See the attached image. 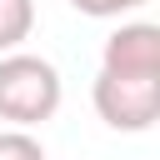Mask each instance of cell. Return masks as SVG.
<instances>
[{"mask_svg": "<svg viewBox=\"0 0 160 160\" xmlns=\"http://www.w3.org/2000/svg\"><path fill=\"white\" fill-rule=\"evenodd\" d=\"M100 70L115 75H160V25L120 20L100 45Z\"/></svg>", "mask_w": 160, "mask_h": 160, "instance_id": "cell-3", "label": "cell"}, {"mask_svg": "<svg viewBox=\"0 0 160 160\" xmlns=\"http://www.w3.org/2000/svg\"><path fill=\"white\" fill-rule=\"evenodd\" d=\"M80 15H90V20H125V15H135L140 5H150V0H70Z\"/></svg>", "mask_w": 160, "mask_h": 160, "instance_id": "cell-6", "label": "cell"}, {"mask_svg": "<svg viewBox=\"0 0 160 160\" xmlns=\"http://www.w3.org/2000/svg\"><path fill=\"white\" fill-rule=\"evenodd\" d=\"M35 30V5L30 0H0V55L20 50Z\"/></svg>", "mask_w": 160, "mask_h": 160, "instance_id": "cell-4", "label": "cell"}, {"mask_svg": "<svg viewBox=\"0 0 160 160\" xmlns=\"http://www.w3.org/2000/svg\"><path fill=\"white\" fill-rule=\"evenodd\" d=\"M0 160H50L45 155V145L30 135V130H0Z\"/></svg>", "mask_w": 160, "mask_h": 160, "instance_id": "cell-5", "label": "cell"}, {"mask_svg": "<svg viewBox=\"0 0 160 160\" xmlns=\"http://www.w3.org/2000/svg\"><path fill=\"white\" fill-rule=\"evenodd\" d=\"M65 100V80L45 55L10 50L0 55V120L10 130H35L45 125Z\"/></svg>", "mask_w": 160, "mask_h": 160, "instance_id": "cell-1", "label": "cell"}, {"mask_svg": "<svg viewBox=\"0 0 160 160\" xmlns=\"http://www.w3.org/2000/svg\"><path fill=\"white\" fill-rule=\"evenodd\" d=\"M90 100H95V115L110 130L140 135V130H150L160 120V75H115V70H100L95 85H90Z\"/></svg>", "mask_w": 160, "mask_h": 160, "instance_id": "cell-2", "label": "cell"}]
</instances>
